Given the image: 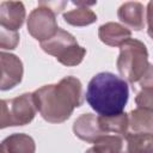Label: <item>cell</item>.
<instances>
[{
    "mask_svg": "<svg viewBox=\"0 0 153 153\" xmlns=\"http://www.w3.org/2000/svg\"><path fill=\"white\" fill-rule=\"evenodd\" d=\"M63 19L72 26H87L97 20V14L88 7L78 6L76 8L63 13Z\"/></svg>",
    "mask_w": 153,
    "mask_h": 153,
    "instance_id": "e0dca14e",
    "label": "cell"
},
{
    "mask_svg": "<svg viewBox=\"0 0 153 153\" xmlns=\"http://www.w3.org/2000/svg\"><path fill=\"white\" fill-rule=\"evenodd\" d=\"M73 131L76 137L87 143H93L105 135L99 123V116L93 114L80 115L73 123Z\"/></svg>",
    "mask_w": 153,
    "mask_h": 153,
    "instance_id": "ba28073f",
    "label": "cell"
},
{
    "mask_svg": "<svg viewBox=\"0 0 153 153\" xmlns=\"http://www.w3.org/2000/svg\"><path fill=\"white\" fill-rule=\"evenodd\" d=\"M42 2H43L45 6L50 7V8H51L56 14H57V13H60V12L65 8V6L67 5V2H66V1H48V2H47V1H42Z\"/></svg>",
    "mask_w": 153,
    "mask_h": 153,
    "instance_id": "7402d4cb",
    "label": "cell"
},
{
    "mask_svg": "<svg viewBox=\"0 0 153 153\" xmlns=\"http://www.w3.org/2000/svg\"><path fill=\"white\" fill-rule=\"evenodd\" d=\"M25 7L20 1H2L0 4V26L8 31H18L25 20Z\"/></svg>",
    "mask_w": 153,
    "mask_h": 153,
    "instance_id": "9c48e42d",
    "label": "cell"
},
{
    "mask_svg": "<svg viewBox=\"0 0 153 153\" xmlns=\"http://www.w3.org/2000/svg\"><path fill=\"white\" fill-rule=\"evenodd\" d=\"M146 19H147V33L153 39V1H149L147 4Z\"/></svg>",
    "mask_w": 153,
    "mask_h": 153,
    "instance_id": "44dd1931",
    "label": "cell"
},
{
    "mask_svg": "<svg viewBox=\"0 0 153 153\" xmlns=\"http://www.w3.org/2000/svg\"><path fill=\"white\" fill-rule=\"evenodd\" d=\"M33 93L37 111L49 123L67 121L75 108L84 103L81 81L75 76H65L57 84L44 85Z\"/></svg>",
    "mask_w": 153,
    "mask_h": 153,
    "instance_id": "6da1fadb",
    "label": "cell"
},
{
    "mask_svg": "<svg viewBox=\"0 0 153 153\" xmlns=\"http://www.w3.org/2000/svg\"><path fill=\"white\" fill-rule=\"evenodd\" d=\"M36 143L33 139L24 133H13L1 142L0 153H35Z\"/></svg>",
    "mask_w": 153,
    "mask_h": 153,
    "instance_id": "7c38bea8",
    "label": "cell"
},
{
    "mask_svg": "<svg viewBox=\"0 0 153 153\" xmlns=\"http://www.w3.org/2000/svg\"><path fill=\"white\" fill-rule=\"evenodd\" d=\"M122 153H153V133H127Z\"/></svg>",
    "mask_w": 153,
    "mask_h": 153,
    "instance_id": "4fadbf2b",
    "label": "cell"
},
{
    "mask_svg": "<svg viewBox=\"0 0 153 153\" xmlns=\"http://www.w3.org/2000/svg\"><path fill=\"white\" fill-rule=\"evenodd\" d=\"M37 106L33 93H23L12 99L1 100V129L29 124L36 116Z\"/></svg>",
    "mask_w": 153,
    "mask_h": 153,
    "instance_id": "5b68a950",
    "label": "cell"
},
{
    "mask_svg": "<svg viewBox=\"0 0 153 153\" xmlns=\"http://www.w3.org/2000/svg\"><path fill=\"white\" fill-rule=\"evenodd\" d=\"M118 19L129 29L141 31L145 27V7L141 2L128 1L120 6L117 11Z\"/></svg>",
    "mask_w": 153,
    "mask_h": 153,
    "instance_id": "30bf717a",
    "label": "cell"
},
{
    "mask_svg": "<svg viewBox=\"0 0 153 153\" xmlns=\"http://www.w3.org/2000/svg\"><path fill=\"white\" fill-rule=\"evenodd\" d=\"M135 103L140 109L153 111V87L141 88L135 97Z\"/></svg>",
    "mask_w": 153,
    "mask_h": 153,
    "instance_id": "d6986e66",
    "label": "cell"
},
{
    "mask_svg": "<svg viewBox=\"0 0 153 153\" xmlns=\"http://www.w3.org/2000/svg\"><path fill=\"white\" fill-rule=\"evenodd\" d=\"M85 98L99 116L120 115L128 103V82L114 73L100 72L88 81Z\"/></svg>",
    "mask_w": 153,
    "mask_h": 153,
    "instance_id": "7a4b0ae2",
    "label": "cell"
},
{
    "mask_svg": "<svg viewBox=\"0 0 153 153\" xmlns=\"http://www.w3.org/2000/svg\"><path fill=\"white\" fill-rule=\"evenodd\" d=\"M98 37L109 47H121L126 41L131 38V31L120 23L109 22L99 26Z\"/></svg>",
    "mask_w": 153,
    "mask_h": 153,
    "instance_id": "8fae6325",
    "label": "cell"
},
{
    "mask_svg": "<svg viewBox=\"0 0 153 153\" xmlns=\"http://www.w3.org/2000/svg\"><path fill=\"white\" fill-rule=\"evenodd\" d=\"M19 43L18 31H8L6 29L0 30V48L2 50H12Z\"/></svg>",
    "mask_w": 153,
    "mask_h": 153,
    "instance_id": "ac0fdd59",
    "label": "cell"
},
{
    "mask_svg": "<svg viewBox=\"0 0 153 153\" xmlns=\"http://www.w3.org/2000/svg\"><path fill=\"white\" fill-rule=\"evenodd\" d=\"M123 142V137L120 135H103L85 153H122Z\"/></svg>",
    "mask_w": 153,
    "mask_h": 153,
    "instance_id": "2e32d148",
    "label": "cell"
},
{
    "mask_svg": "<svg viewBox=\"0 0 153 153\" xmlns=\"http://www.w3.org/2000/svg\"><path fill=\"white\" fill-rule=\"evenodd\" d=\"M56 13L42 1L32 10L27 18V32L41 43L51 38L59 30Z\"/></svg>",
    "mask_w": 153,
    "mask_h": 153,
    "instance_id": "8992f818",
    "label": "cell"
},
{
    "mask_svg": "<svg viewBox=\"0 0 153 153\" xmlns=\"http://www.w3.org/2000/svg\"><path fill=\"white\" fill-rule=\"evenodd\" d=\"M41 48L47 54L54 56L61 65L67 67L78 66L86 55V49L78 44L75 37L62 29H59L48 41L42 42Z\"/></svg>",
    "mask_w": 153,
    "mask_h": 153,
    "instance_id": "277c9868",
    "label": "cell"
},
{
    "mask_svg": "<svg viewBox=\"0 0 153 153\" xmlns=\"http://www.w3.org/2000/svg\"><path fill=\"white\" fill-rule=\"evenodd\" d=\"M0 61H1L0 88L1 91H7L22 82L24 67H23L22 60L14 54L1 51Z\"/></svg>",
    "mask_w": 153,
    "mask_h": 153,
    "instance_id": "52a82bcc",
    "label": "cell"
},
{
    "mask_svg": "<svg viewBox=\"0 0 153 153\" xmlns=\"http://www.w3.org/2000/svg\"><path fill=\"white\" fill-rule=\"evenodd\" d=\"M116 66L122 79L127 82H139L149 66L148 51L145 43L136 38H129L120 47V55Z\"/></svg>",
    "mask_w": 153,
    "mask_h": 153,
    "instance_id": "3957f363",
    "label": "cell"
},
{
    "mask_svg": "<svg viewBox=\"0 0 153 153\" xmlns=\"http://www.w3.org/2000/svg\"><path fill=\"white\" fill-rule=\"evenodd\" d=\"M99 123L105 135L114 134L124 137L128 133V114L126 112L116 116H99Z\"/></svg>",
    "mask_w": 153,
    "mask_h": 153,
    "instance_id": "9a60e30c",
    "label": "cell"
},
{
    "mask_svg": "<svg viewBox=\"0 0 153 153\" xmlns=\"http://www.w3.org/2000/svg\"><path fill=\"white\" fill-rule=\"evenodd\" d=\"M128 133H153V111L131 110L128 114Z\"/></svg>",
    "mask_w": 153,
    "mask_h": 153,
    "instance_id": "5bb4252c",
    "label": "cell"
},
{
    "mask_svg": "<svg viewBox=\"0 0 153 153\" xmlns=\"http://www.w3.org/2000/svg\"><path fill=\"white\" fill-rule=\"evenodd\" d=\"M140 85L141 88H147V87H153V65L149 63L146 73L143 74V76L137 82Z\"/></svg>",
    "mask_w": 153,
    "mask_h": 153,
    "instance_id": "ffe728a7",
    "label": "cell"
}]
</instances>
